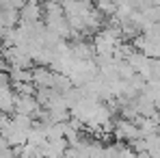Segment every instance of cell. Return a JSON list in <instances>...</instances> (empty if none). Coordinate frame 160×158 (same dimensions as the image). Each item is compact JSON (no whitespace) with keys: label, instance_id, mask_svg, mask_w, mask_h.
<instances>
[{"label":"cell","instance_id":"6da1fadb","mask_svg":"<svg viewBox=\"0 0 160 158\" xmlns=\"http://www.w3.org/2000/svg\"><path fill=\"white\" fill-rule=\"evenodd\" d=\"M67 78L72 80V84H74L76 89L87 87L91 80L98 78V65H95V61H76V63L72 65Z\"/></svg>","mask_w":160,"mask_h":158},{"label":"cell","instance_id":"7a4b0ae2","mask_svg":"<svg viewBox=\"0 0 160 158\" xmlns=\"http://www.w3.org/2000/svg\"><path fill=\"white\" fill-rule=\"evenodd\" d=\"M115 139H119V143H126V145H132L136 139H141V130H138V124L136 121H128V119H117L115 121Z\"/></svg>","mask_w":160,"mask_h":158},{"label":"cell","instance_id":"3957f363","mask_svg":"<svg viewBox=\"0 0 160 158\" xmlns=\"http://www.w3.org/2000/svg\"><path fill=\"white\" fill-rule=\"evenodd\" d=\"M0 134L9 141V145L13 147V150H20V147H24L28 141V132L22 130L20 126H15L13 121H11V117H9V121H7V126L0 130Z\"/></svg>","mask_w":160,"mask_h":158},{"label":"cell","instance_id":"277c9868","mask_svg":"<svg viewBox=\"0 0 160 158\" xmlns=\"http://www.w3.org/2000/svg\"><path fill=\"white\" fill-rule=\"evenodd\" d=\"M20 22H24V24L43 22V7L37 2H24V7L20 9Z\"/></svg>","mask_w":160,"mask_h":158},{"label":"cell","instance_id":"5b68a950","mask_svg":"<svg viewBox=\"0 0 160 158\" xmlns=\"http://www.w3.org/2000/svg\"><path fill=\"white\" fill-rule=\"evenodd\" d=\"M32 87L35 89H52L54 87V72L50 67H32Z\"/></svg>","mask_w":160,"mask_h":158},{"label":"cell","instance_id":"8992f818","mask_svg":"<svg viewBox=\"0 0 160 158\" xmlns=\"http://www.w3.org/2000/svg\"><path fill=\"white\" fill-rule=\"evenodd\" d=\"M41 106L37 104V98L35 95H15V113L18 115H28V117H35V113L39 110ZM13 113V115H15Z\"/></svg>","mask_w":160,"mask_h":158},{"label":"cell","instance_id":"52a82bcc","mask_svg":"<svg viewBox=\"0 0 160 158\" xmlns=\"http://www.w3.org/2000/svg\"><path fill=\"white\" fill-rule=\"evenodd\" d=\"M0 113L13 117V113H15V91L13 89H7L0 93Z\"/></svg>","mask_w":160,"mask_h":158},{"label":"cell","instance_id":"ba28073f","mask_svg":"<svg viewBox=\"0 0 160 158\" xmlns=\"http://www.w3.org/2000/svg\"><path fill=\"white\" fill-rule=\"evenodd\" d=\"M4 150H11V145H9V141L0 134V152H4Z\"/></svg>","mask_w":160,"mask_h":158}]
</instances>
